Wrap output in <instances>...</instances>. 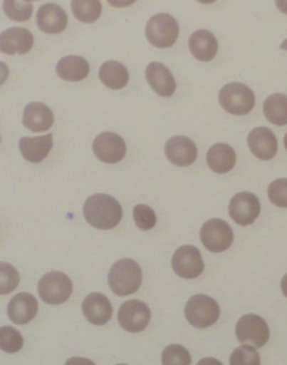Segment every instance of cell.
Instances as JSON below:
<instances>
[{
  "mask_svg": "<svg viewBox=\"0 0 287 365\" xmlns=\"http://www.w3.org/2000/svg\"><path fill=\"white\" fill-rule=\"evenodd\" d=\"M19 283V274L17 269L9 263L0 264V294L11 293Z\"/></svg>",
  "mask_w": 287,
  "mask_h": 365,
  "instance_id": "31",
  "label": "cell"
},
{
  "mask_svg": "<svg viewBox=\"0 0 287 365\" xmlns=\"http://www.w3.org/2000/svg\"><path fill=\"white\" fill-rule=\"evenodd\" d=\"M38 311V304L29 293H19L9 302L7 315L16 324H26L32 322Z\"/></svg>",
  "mask_w": 287,
  "mask_h": 365,
  "instance_id": "20",
  "label": "cell"
},
{
  "mask_svg": "<svg viewBox=\"0 0 287 365\" xmlns=\"http://www.w3.org/2000/svg\"><path fill=\"white\" fill-rule=\"evenodd\" d=\"M200 238L209 252L220 253L229 250L234 241V232L223 219H209L202 227Z\"/></svg>",
  "mask_w": 287,
  "mask_h": 365,
  "instance_id": "7",
  "label": "cell"
},
{
  "mask_svg": "<svg viewBox=\"0 0 287 365\" xmlns=\"http://www.w3.org/2000/svg\"><path fill=\"white\" fill-rule=\"evenodd\" d=\"M283 143H285V148H286L287 150V133L285 134V140H283Z\"/></svg>",
  "mask_w": 287,
  "mask_h": 365,
  "instance_id": "40",
  "label": "cell"
},
{
  "mask_svg": "<svg viewBox=\"0 0 287 365\" xmlns=\"http://www.w3.org/2000/svg\"><path fill=\"white\" fill-rule=\"evenodd\" d=\"M110 6L117 7V9H123V7H129L132 4H135L137 0H107Z\"/></svg>",
  "mask_w": 287,
  "mask_h": 365,
  "instance_id": "35",
  "label": "cell"
},
{
  "mask_svg": "<svg viewBox=\"0 0 287 365\" xmlns=\"http://www.w3.org/2000/svg\"><path fill=\"white\" fill-rule=\"evenodd\" d=\"M24 346V338L21 332L10 327L4 326L0 329V348L6 353H17Z\"/></svg>",
  "mask_w": 287,
  "mask_h": 365,
  "instance_id": "29",
  "label": "cell"
},
{
  "mask_svg": "<svg viewBox=\"0 0 287 365\" xmlns=\"http://www.w3.org/2000/svg\"><path fill=\"white\" fill-rule=\"evenodd\" d=\"M99 78L107 88L119 91L129 83V71L117 61H107L100 66Z\"/></svg>",
  "mask_w": 287,
  "mask_h": 365,
  "instance_id": "25",
  "label": "cell"
},
{
  "mask_svg": "<svg viewBox=\"0 0 287 365\" xmlns=\"http://www.w3.org/2000/svg\"><path fill=\"white\" fill-rule=\"evenodd\" d=\"M260 364V354L254 346L244 344L242 346L236 348L231 357L230 365H259Z\"/></svg>",
  "mask_w": 287,
  "mask_h": 365,
  "instance_id": "33",
  "label": "cell"
},
{
  "mask_svg": "<svg viewBox=\"0 0 287 365\" xmlns=\"http://www.w3.org/2000/svg\"><path fill=\"white\" fill-rule=\"evenodd\" d=\"M92 150L103 163L115 165L126 155V143L119 134L104 132L95 138Z\"/></svg>",
  "mask_w": 287,
  "mask_h": 365,
  "instance_id": "11",
  "label": "cell"
},
{
  "mask_svg": "<svg viewBox=\"0 0 287 365\" xmlns=\"http://www.w3.org/2000/svg\"><path fill=\"white\" fill-rule=\"evenodd\" d=\"M264 115L275 126L287 125V96L282 93H273L268 96L264 106Z\"/></svg>",
  "mask_w": 287,
  "mask_h": 365,
  "instance_id": "26",
  "label": "cell"
},
{
  "mask_svg": "<svg viewBox=\"0 0 287 365\" xmlns=\"http://www.w3.org/2000/svg\"><path fill=\"white\" fill-rule=\"evenodd\" d=\"M192 363L190 353L181 345H169L162 353L163 365H189Z\"/></svg>",
  "mask_w": 287,
  "mask_h": 365,
  "instance_id": "30",
  "label": "cell"
},
{
  "mask_svg": "<svg viewBox=\"0 0 287 365\" xmlns=\"http://www.w3.org/2000/svg\"><path fill=\"white\" fill-rule=\"evenodd\" d=\"M133 217H135V225L140 230H152L156 226L157 217L151 207L144 205V204H138L135 205L133 210Z\"/></svg>",
  "mask_w": 287,
  "mask_h": 365,
  "instance_id": "32",
  "label": "cell"
},
{
  "mask_svg": "<svg viewBox=\"0 0 287 365\" xmlns=\"http://www.w3.org/2000/svg\"><path fill=\"white\" fill-rule=\"evenodd\" d=\"M83 314L89 323L95 326H104L113 317V305L102 293H92L85 297Z\"/></svg>",
  "mask_w": 287,
  "mask_h": 365,
  "instance_id": "17",
  "label": "cell"
},
{
  "mask_svg": "<svg viewBox=\"0 0 287 365\" xmlns=\"http://www.w3.org/2000/svg\"><path fill=\"white\" fill-rule=\"evenodd\" d=\"M145 78L153 91L162 98H171L175 93L177 83L167 67L159 62H152L145 68Z\"/></svg>",
  "mask_w": 287,
  "mask_h": 365,
  "instance_id": "18",
  "label": "cell"
},
{
  "mask_svg": "<svg viewBox=\"0 0 287 365\" xmlns=\"http://www.w3.org/2000/svg\"><path fill=\"white\" fill-rule=\"evenodd\" d=\"M268 199L279 208H287V178H279L270 183Z\"/></svg>",
  "mask_w": 287,
  "mask_h": 365,
  "instance_id": "34",
  "label": "cell"
},
{
  "mask_svg": "<svg viewBox=\"0 0 287 365\" xmlns=\"http://www.w3.org/2000/svg\"><path fill=\"white\" fill-rule=\"evenodd\" d=\"M260 201L249 192L236 193L229 204V215L239 226H249L260 215Z\"/></svg>",
  "mask_w": 287,
  "mask_h": 365,
  "instance_id": "12",
  "label": "cell"
},
{
  "mask_svg": "<svg viewBox=\"0 0 287 365\" xmlns=\"http://www.w3.org/2000/svg\"><path fill=\"white\" fill-rule=\"evenodd\" d=\"M89 63L83 56L68 55L62 58L56 65V74L70 83H80L85 80L89 74Z\"/></svg>",
  "mask_w": 287,
  "mask_h": 365,
  "instance_id": "24",
  "label": "cell"
},
{
  "mask_svg": "<svg viewBox=\"0 0 287 365\" xmlns=\"http://www.w3.org/2000/svg\"><path fill=\"white\" fill-rule=\"evenodd\" d=\"M220 316L219 304L204 294L192 296L186 302V320L196 329H208L214 326Z\"/></svg>",
  "mask_w": 287,
  "mask_h": 365,
  "instance_id": "4",
  "label": "cell"
},
{
  "mask_svg": "<svg viewBox=\"0 0 287 365\" xmlns=\"http://www.w3.org/2000/svg\"><path fill=\"white\" fill-rule=\"evenodd\" d=\"M122 207L118 200L108 195H93L85 201L84 217L86 222L99 230H111L122 220Z\"/></svg>",
  "mask_w": 287,
  "mask_h": 365,
  "instance_id": "1",
  "label": "cell"
},
{
  "mask_svg": "<svg viewBox=\"0 0 287 365\" xmlns=\"http://www.w3.org/2000/svg\"><path fill=\"white\" fill-rule=\"evenodd\" d=\"M281 289H282V293L287 297V274L282 278V282H281Z\"/></svg>",
  "mask_w": 287,
  "mask_h": 365,
  "instance_id": "37",
  "label": "cell"
},
{
  "mask_svg": "<svg viewBox=\"0 0 287 365\" xmlns=\"http://www.w3.org/2000/svg\"><path fill=\"white\" fill-rule=\"evenodd\" d=\"M118 322L120 327L126 331H142L151 322V309L140 299L126 301L119 308Z\"/></svg>",
  "mask_w": 287,
  "mask_h": 365,
  "instance_id": "10",
  "label": "cell"
},
{
  "mask_svg": "<svg viewBox=\"0 0 287 365\" xmlns=\"http://www.w3.org/2000/svg\"><path fill=\"white\" fill-rule=\"evenodd\" d=\"M33 34L24 28H10L0 34V51L6 55H24L32 50Z\"/></svg>",
  "mask_w": 287,
  "mask_h": 365,
  "instance_id": "16",
  "label": "cell"
},
{
  "mask_svg": "<svg viewBox=\"0 0 287 365\" xmlns=\"http://www.w3.org/2000/svg\"><path fill=\"white\" fill-rule=\"evenodd\" d=\"M22 123L28 130L33 133L47 132L53 125L52 110L43 103H37V101L29 103L24 110Z\"/></svg>",
  "mask_w": 287,
  "mask_h": 365,
  "instance_id": "19",
  "label": "cell"
},
{
  "mask_svg": "<svg viewBox=\"0 0 287 365\" xmlns=\"http://www.w3.org/2000/svg\"><path fill=\"white\" fill-rule=\"evenodd\" d=\"M236 163V150L229 144L218 143L207 152V165L216 174L230 173Z\"/></svg>",
  "mask_w": 287,
  "mask_h": 365,
  "instance_id": "23",
  "label": "cell"
},
{
  "mask_svg": "<svg viewBox=\"0 0 287 365\" xmlns=\"http://www.w3.org/2000/svg\"><path fill=\"white\" fill-rule=\"evenodd\" d=\"M275 4L281 13L287 16V0H275Z\"/></svg>",
  "mask_w": 287,
  "mask_h": 365,
  "instance_id": "36",
  "label": "cell"
},
{
  "mask_svg": "<svg viewBox=\"0 0 287 365\" xmlns=\"http://www.w3.org/2000/svg\"><path fill=\"white\" fill-rule=\"evenodd\" d=\"M279 48H281V50L287 51V38L282 41V44H281V47H279Z\"/></svg>",
  "mask_w": 287,
  "mask_h": 365,
  "instance_id": "38",
  "label": "cell"
},
{
  "mask_svg": "<svg viewBox=\"0 0 287 365\" xmlns=\"http://www.w3.org/2000/svg\"><path fill=\"white\" fill-rule=\"evenodd\" d=\"M3 10L4 14L10 19L17 22H25L32 17L33 6L31 0H4Z\"/></svg>",
  "mask_w": 287,
  "mask_h": 365,
  "instance_id": "28",
  "label": "cell"
},
{
  "mask_svg": "<svg viewBox=\"0 0 287 365\" xmlns=\"http://www.w3.org/2000/svg\"><path fill=\"white\" fill-rule=\"evenodd\" d=\"M248 147L257 159L271 160L278 152V140L271 129L260 126L248 135Z\"/></svg>",
  "mask_w": 287,
  "mask_h": 365,
  "instance_id": "15",
  "label": "cell"
},
{
  "mask_svg": "<svg viewBox=\"0 0 287 365\" xmlns=\"http://www.w3.org/2000/svg\"><path fill=\"white\" fill-rule=\"evenodd\" d=\"M219 103L226 113L242 116L249 114L254 110L256 98L254 91L246 85L230 83L220 89Z\"/></svg>",
  "mask_w": 287,
  "mask_h": 365,
  "instance_id": "3",
  "label": "cell"
},
{
  "mask_svg": "<svg viewBox=\"0 0 287 365\" xmlns=\"http://www.w3.org/2000/svg\"><path fill=\"white\" fill-rule=\"evenodd\" d=\"M68 22L66 11L55 3L43 4L37 11V26L44 34H61L68 28Z\"/></svg>",
  "mask_w": 287,
  "mask_h": 365,
  "instance_id": "14",
  "label": "cell"
},
{
  "mask_svg": "<svg viewBox=\"0 0 287 365\" xmlns=\"http://www.w3.org/2000/svg\"><path fill=\"white\" fill-rule=\"evenodd\" d=\"M100 0H71V13L84 24H93L102 16Z\"/></svg>",
  "mask_w": 287,
  "mask_h": 365,
  "instance_id": "27",
  "label": "cell"
},
{
  "mask_svg": "<svg viewBox=\"0 0 287 365\" xmlns=\"http://www.w3.org/2000/svg\"><path fill=\"white\" fill-rule=\"evenodd\" d=\"M142 282V271L138 263L132 259H122L111 267L108 272V284L111 292L118 296L125 297L135 294Z\"/></svg>",
  "mask_w": 287,
  "mask_h": 365,
  "instance_id": "2",
  "label": "cell"
},
{
  "mask_svg": "<svg viewBox=\"0 0 287 365\" xmlns=\"http://www.w3.org/2000/svg\"><path fill=\"white\" fill-rule=\"evenodd\" d=\"M38 296L46 304L61 305L66 302L73 293V283L66 274L52 271L41 277L37 284Z\"/></svg>",
  "mask_w": 287,
  "mask_h": 365,
  "instance_id": "6",
  "label": "cell"
},
{
  "mask_svg": "<svg viewBox=\"0 0 287 365\" xmlns=\"http://www.w3.org/2000/svg\"><path fill=\"white\" fill-rule=\"evenodd\" d=\"M53 147L52 134L40 137H22L19 140V150L25 160L31 163L43 162L51 152Z\"/></svg>",
  "mask_w": 287,
  "mask_h": 365,
  "instance_id": "21",
  "label": "cell"
},
{
  "mask_svg": "<svg viewBox=\"0 0 287 365\" xmlns=\"http://www.w3.org/2000/svg\"><path fill=\"white\" fill-rule=\"evenodd\" d=\"M236 339L241 344H251L254 348L264 346L270 339L267 322L259 315L242 316L236 326Z\"/></svg>",
  "mask_w": 287,
  "mask_h": 365,
  "instance_id": "8",
  "label": "cell"
},
{
  "mask_svg": "<svg viewBox=\"0 0 287 365\" xmlns=\"http://www.w3.org/2000/svg\"><path fill=\"white\" fill-rule=\"evenodd\" d=\"M165 153L174 166H192L197 159V147L186 135H174L166 143Z\"/></svg>",
  "mask_w": 287,
  "mask_h": 365,
  "instance_id": "13",
  "label": "cell"
},
{
  "mask_svg": "<svg viewBox=\"0 0 287 365\" xmlns=\"http://www.w3.org/2000/svg\"><path fill=\"white\" fill-rule=\"evenodd\" d=\"M189 50L200 62H211L219 50L216 37L209 31H196L189 38Z\"/></svg>",
  "mask_w": 287,
  "mask_h": 365,
  "instance_id": "22",
  "label": "cell"
},
{
  "mask_svg": "<svg viewBox=\"0 0 287 365\" xmlns=\"http://www.w3.org/2000/svg\"><path fill=\"white\" fill-rule=\"evenodd\" d=\"M179 34L177 19L169 14H156L150 18L145 26V36L156 48H169L175 44Z\"/></svg>",
  "mask_w": 287,
  "mask_h": 365,
  "instance_id": "5",
  "label": "cell"
},
{
  "mask_svg": "<svg viewBox=\"0 0 287 365\" xmlns=\"http://www.w3.org/2000/svg\"><path fill=\"white\" fill-rule=\"evenodd\" d=\"M197 1H200L203 4H211V3H215L216 0H197Z\"/></svg>",
  "mask_w": 287,
  "mask_h": 365,
  "instance_id": "39",
  "label": "cell"
},
{
  "mask_svg": "<svg viewBox=\"0 0 287 365\" xmlns=\"http://www.w3.org/2000/svg\"><path fill=\"white\" fill-rule=\"evenodd\" d=\"M174 272L184 279L199 278L204 271L202 252L193 245H185L175 250L171 259Z\"/></svg>",
  "mask_w": 287,
  "mask_h": 365,
  "instance_id": "9",
  "label": "cell"
}]
</instances>
